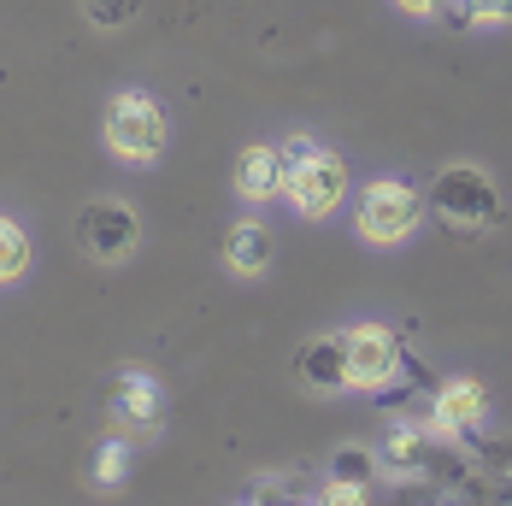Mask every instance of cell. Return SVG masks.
<instances>
[{"label":"cell","mask_w":512,"mask_h":506,"mask_svg":"<svg viewBox=\"0 0 512 506\" xmlns=\"http://www.w3.org/2000/svg\"><path fill=\"white\" fill-rule=\"evenodd\" d=\"M283 153H289V183H283V201H289V212L301 218V224H324V218H336L342 212V201H348V159L342 153H330L318 136H289L283 142Z\"/></svg>","instance_id":"1"},{"label":"cell","mask_w":512,"mask_h":506,"mask_svg":"<svg viewBox=\"0 0 512 506\" xmlns=\"http://www.w3.org/2000/svg\"><path fill=\"white\" fill-rule=\"evenodd\" d=\"M101 148L118 165H154L171 148V112L148 89H118L101 112Z\"/></svg>","instance_id":"2"},{"label":"cell","mask_w":512,"mask_h":506,"mask_svg":"<svg viewBox=\"0 0 512 506\" xmlns=\"http://www.w3.org/2000/svg\"><path fill=\"white\" fill-rule=\"evenodd\" d=\"M424 201H430V212H436L448 230H465V236H477V230H495V224H501V183H495L483 165H471V159L442 165V171L430 177Z\"/></svg>","instance_id":"3"},{"label":"cell","mask_w":512,"mask_h":506,"mask_svg":"<svg viewBox=\"0 0 512 506\" xmlns=\"http://www.w3.org/2000/svg\"><path fill=\"white\" fill-rule=\"evenodd\" d=\"M424 218H430V201L412 183H401V177H371L354 201V236L365 248H401V242L418 236Z\"/></svg>","instance_id":"4"},{"label":"cell","mask_w":512,"mask_h":506,"mask_svg":"<svg viewBox=\"0 0 512 506\" xmlns=\"http://www.w3.org/2000/svg\"><path fill=\"white\" fill-rule=\"evenodd\" d=\"M77 248L89 265H130V253L142 248V212L124 195H95L77 212Z\"/></svg>","instance_id":"5"},{"label":"cell","mask_w":512,"mask_h":506,"mask_svg":"<svg viewBox=\"0 0 512 506\" xmlns=\"http://www.w3.org/2000/svg\"><path fill=\"white\" fill-rule=\"evenodd\" d=\"M342 354H348V389H359V395H383V389L395 383V371L407 365L401 342H395V330L377 324V318H365V324H348V330H342Z\"/></svg>","instance_id":"6"},{"label":"cell","mask_w":512,"mask_h":506,"mask_svg":"<svg viewBox=\"0 0 512 506\" xmlns=\"http://www.w3.org/2000/svg\"><path fill=\"white\" fill-rule=\"evenodd\" d=\"M106 412H112V424L118 430H130V436H159V424H165V389H159L148 371H118L112 377V395H106Z\"/></svg>","instance_id":"7"},{"label":"cell","mask_w":512,"mask_h":506,"mask_svg":"<svg viewBox=\"0 0 512 506\" xmlns=\"http://www.w3.org/2000/svg\"><path fill=\"white\" fill-rule=\"evenodd\" d=\"M489 418V389L477 377H448L436 395H430V430L442 442H465L477 424Z\"/></svg>","instance_id":"8"},{"label":"cell","mask_w":512,"mask_h":506,"mask_svg":"<svg viewBox=\"0 0 512 506\" xmlns=\"http://www.w3.org/2000/svg\"><path fill=\"white\" fill-rule=\"evenodd\" d=\"M236 201L242 206H271L283 201V183H289V153L283 142H248L236 153Z\"/></svg>","instance_id":"9"},{"label":"cell","mask_w":512,"mask_h":506,"mask_svg":"<svg viewBox=\"0 0 512 506\" xmlns=\"http://www.w3.org/2000/svg\"><path fill=\"white\" fill-rule=\"evenodd\" d=\"M271 265H277V236H271L259 218H236V224L224 230V271L242 277V283H259Z\"/></svg>","instance_id":"10"},{"label":"cell","mask_w":512,"mask_h":506,"mask_svg":"<svg viewBox=\"0 0 512 506\" xmlns=\"http://www.w3.org/2000/svg\"><path fill=\"white\" fill-rule=\"evenodd\" d=\"M295 377L312 395H342L348 389V354H342V336H312L295 348Z\"/></svg>","instance_id":"11"},{"label":"cell","mask_w":512,"mask_h":506,"mask_svg":"<svg viewBox=\"0 0 512 506\" xmlns=\"http://www.w3.org/2000/svg\"><path fill=\"white\" fill-rule=\"evenodd\" d=\"M377 454H383V477H389V483H395V477H424V471H430V454H436V430L395 418Z\"/></svg>","instance_id":"12"},{"label":"cell","mask_w":512,"mask_h":506,"mask_svg":"<svg viewBox=\"0 0 512 506\" xmlns=\"http://www.w3.org/2000/svg\"><path fill=\"white\" fill-rule=\"evenodd\" d=\"M30 271H36V236H30V224L18 212L0 206V289L30 283Z\"/></svg>","instance_id":"13"},{"label":"cell","mask_w":512,"mask_h":506,"mask_svg":"<svg viewBox=\"0 0 512 506\" xmlns=\"http://www.w3.org/2000/svg\"><path fill=\"white\" fill-rule=\"evenodd\" d=\"M377 477H383V454H377V448H365V442H342V448L330 454V483L377 489Z\"/></svg>","instance_id":"14"},{"label":"cell","mask_w":512,"mask_h":506,"mask_svg":"<svg viewBox=\"0 0 512 506\" xmlns=\"http://www.w3.org/2000/svg\"><path fill=\"white\" fill-rule=\"evenodd\" d=\"M130 477V442L124 436H106L101 448H95V459H89V489H118Z\"/></svg>","instance_id":"15"},{"label":"cell","mask_w":512,"mask_h":506,"mask_svg":"<svg viewBox=\"0 0 512 506\" xmlns=\"http://www.w3.org/2000/svg\"><path fill=\"white\" fill-rule=\"evenodd\" d=\"M77 6H83V18H89L95 30H106V36H112V30H130V24L142 18V0H77Z\"/></svg>","instance_id":"16"},{"label":"cell","mask_w":512,"mask_h":506,"mask_svg":"<svg viewBox=\"0 0 512 506\" xmlns=\"http://www.w3.org/2000/svg\"><path fill=\"white\" fill-rule=\"evenodd\" d=\"M395 506H448V489L430 477H395Z\"/></svg>","instance_id":"17"},{"label":"cell","mask_w":512,"mask_h":506,"mask_svg":"<svg viewBox=\"0 0 512 506\" xmlns=\"http://www.w3.org/2000/svg\"><path fill=\"white\" fill-rule=\"evenodd\" d=\"M460 12L477 30H507L512 24V0H460Z\"/></svg>","instance_id":"18"},{"label":"cell","mask_w":512,"mask_h":506,"mask_svg":"<svg viewBox=\"0 0 512 506\" xmlns=\"http://www.w3.org/2000/svg\"><path fill=\"white\" fill-rule=\"evenodd\" d=\"M318 506H371V489H359V483H324Z\"/></svg>","instance_id":"19"},{"label":"cell","mask_w":512,"mask_h":506,"mask_svg":"<svg viewBox=\"0 0 512 506\" xmlns=\"http://www.w3.org/2000/svg\"><path fill=\"white\" fill-rule=\"evenodd\" d=\"M395 12H407V18H436V12H448V0H389Z\"/></svg>","instance_id":"20"},{"label":"cell","mask_w":512,"mask_h":506,"mask_svg":"<svg viewBox=\"0 0 512 506\" xmlns=\"http://www.w3.org/2000/svg\"><path fill=\"white\" fill-rule=\"evenodd\" d=\"M489 506H512V471H501V477L489 483Z\"/></svg>","instance_id":"21"},{"label":"cell","mask_w":512,"mask_h":506,"mask_svg":"<svg viewBox=\"0 0 512 506\" xmlns=\"http://www.w3.org/2000/svg\"><path fill=\"white\" fill-rule=\"evenodd\" d=\"M312 506H318V501H312Z\"/></svg>","instance_id":"22"}]
</instances>
